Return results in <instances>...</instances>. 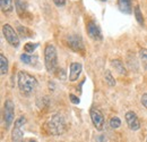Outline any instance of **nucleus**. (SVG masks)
Here are the masks:
<instances>
[{
    "label": "nucleus",
    "mask_w": 147,
    "mask_h": 142,
    "mask_svg": "<svg viewBox=\"0 0 147 142\" xmlns=\"http://www.w3.org/2000/svg\"><path fill=\"white\" fill-rule=\"evenodd\" d=\"M142 104L145 108H147V93H144L142 96Z\"/></svg>",
    "instance_id": "obj_23"
},
{
    "label": "nucleus",
    "mask_w": 147,
    "mask_h": 142,
    "mask_svg": "<svg viewBox=\"0 0 147 142\" xmlns=\"http://www.w3.org/2000/svg\"><path fill=\"white\" fill-rule=\"evenodd\" d=\"M135 16H136V19L139 24H144V17H143V14L140 12L139 6H135Z\"/></svg>",
    "instance_id": "obj_18"
},
{
    "label": "nucleus",
    "mask_w": 147,
    "mask_h": 142,
    "mask_svg": "<svg viewBox=\"0 0 147 142\" xmlns=\"http://www.w3.org/2000/svg\"><path fill=\"white\" fill-rule=\"evenodd\" d=\"M5 123L6 127H9L14 121V104L11 100H6L5 102Z\"/></svg>",
    "instance_id": "obj_8"
},
{
    "label": "nucleus",
    "mask_w": 147,
    "mask_h": 142,
    "mask_svg": "<svg viewBox=\"0 0 147 142\" xmlns=\"http://www.w3.org/2000/svg\"><path fill=\"white\" fill-rule=\"evenodd\" d=\"M87 33H88V36H91L93 40H95V41H101V40H102L101 30H100V27L96 25V23H94V22H90V23L87 24Z\"/></svg>",
    "instance_id": "obj_10"
},
{
    "label": "nucleus",
    "mask_w": 147,
    "mask_h": 142,
    "mask_svg": "<svg viewBox=\"0 0 147 142\" xmlns=\"http://www.w3.org/2000/svg\"><path fill=\"white\" fill-rule=\"evenodd\" d=\"M120 125H121V121L119 119V117H112L110 119V126L112 128H118V127H120Z\"/></svg>",
    "instance_id": "obj_20"
},
{
    "label": "nucleus",
    "mask_w": 147,
    "mask_h": 142,
    "mask_svg": "<svg viewBox=\"0 0 147 142\" xmlns=\"http://www.w3.org/2000/svg\"><path fill=\"white\" fill-rule=\"evenodd\" d=\"M90 114H91L93 124L96 127V130H98V131L103 130V127H104V116H103V114L96 108H92Z\"/></svg>",
    "instance_id": "obj_7"
},
{
    "label": "nucleus",
    "mask_w": 147,
    "mask_h": 142,
    "mask_svg": "<svg viewBox=\"0 0 147 142\" xmlns=\"http://www.w3.org/2000/svg\"><path fill=\"white\" fill-rule=\"evenodd\" d=\"M118 6L122 13L125 14L131 13V0H118Z\"/></svg>",
    "instance_id": "obj_12"
},
{
    "label": "nucleus",
    "mask_w": 147,
    "mask_h": 142,
    "mask_svg": "<svg viewBox=\"0 0 147 142\" xmlns=\"http://www.w3.org/2000/svg\"><path fill=\"white\" fill-rule=\"evenodd\" d=\"M47 130L52 135H60L66 131V122L59 114L53 115L47 123Z\"/></svg>",
    "instance_id": "obj_2"
},
{
    "label": "nucleus",
    "mask_w": 147,
    "mask_h": 142,
    "mask_svg": "<svg viewBox=\"0 0 147 142\" xmlns=\"http://www.w3.org/2000/svg\"><path fill=\"white\" fill-rule=\"evenodd\" d=\"M82 64L79 63H71L70 64V73H69V80L74 82L76 80H78L80 73H82Z\"/></svg>",
    "instance_id": "obj_11"
},
{
    "label": "nucleus",
    "mask_w": 147,
    "mask_h": 142,
    "mask_svg": "<svg viewBox=\"0 0 147 142\" xmlns=\"http://www.w3.org/2000/svg\"><path fill=\"white\" fill-rule=\"evenodd\" d=\"M38 46V43H32V42H27L25 46H24V50L27 53H33V51L35 50Z\"/></svg>",
    "instance_id": "obj_17"
},
{
    "label": "nucleus",
    "mask_w": 147,
    "mask_h": 142,
    "mask_svg": "<svg viewBox=\"0 0 147 142\" xmlns=\"http://www.w3.org/2000/svg\"><path fill=\"white\" fill-rule=\"evenodd\" d=\"M44 61H45L47 71L49 72V73H53L57 70L58 59H57V50H55V46L48 44L45 47V50H44Z\"/></svg>",
    "instance_id": "obj_3"
},
{
    "label": "nucleus",
    "mask_w": 147,
    "mask_h": 142,
    "mask_svg": "<svg viewBox=\"0 0 147 142\" xmlns=\"http://www.w3.org/2000/svg\"><path fill=\"white\" fill-rule=\"evenodd\" d=\"M0 66H1V75H5L8 71V60L3 55H0Z\"/></svg>",
    "instance_id": "obj_16"
},
{
    "label": "nucleus",
    "mask_w": 147,
    "mask_h": 142,
    "mask_svg": "<svg viewBox=\"0 0 147 142\" xmlns=\"http://www.w3.org/2000/svg\"><path fill=\"white\" fill-rule=\"evenodd\" d=\"M30 142H36V141H33V140H31V141H30Z\"/></svg>",
    "instance_id": "obj_25"
},
{
    "label": "nucleus",
    "mask_w": 147,
    "mask_h": 142,
    "mask_svg": "<svg viewBox=\"0 0 147 142\" xmlns=\"http://www.w3.org/2000/svg\"><path fill=\"white\" fill-rule=\"evenodd\" d=\"M53 2H55L58 7H62V6H65L66 0H53Z\"/></svg>",
    "instance_id": "obj_24"
},
{
    "label": "nucleus",
    "mask_w": 147,
    "mask_h": 142,
    "mask_svg": "<svg viewBox=\"0 0 147 142\" xmlns=\"http://www.w3.org/2000/svg\"><path fill=\"white\" fill-rule=\"evenodd\" d=\"M67 44L69 46L70 49H73L74 51L78 53V51H84V43L82 38L77 34H70L67 36Z\"/></svg>",
    "instance_id": "obj_6"
},
{
    "label": "nucleus",
    "mask_w": 147,
    "mask_h": 142,
    "mask_svg": "<svg viewBox=\"0 0 147 142\" xmlns=\"http://www.w3.org/2000/svg\"><path fill=\"white\" fill-rule=\"evenodd\" d=\"M69 99H70V101L75 104V105H78L79 102H80V100H79V98L78 97H76L75 94H69Z\"/></svg>",
    "instance_id": "obj_22"
},
{
    "label": "nucleus",
    "mask_w": 147,
    "mask_h": 142,
    "mask_svg": "<svg viewBox=\"0 0 147 142\" xmlns=\"http://www.w3.org/2000/svg\"><path fill=\"white\" fill-rule=\"evenodd\" d=\"M111 65L117 70V72L119 73V74H126L127 71H126V68H125V66H123V63L121 61V60H118V59H115V60H112V63H111Z\"/></svg>",
    "instance_id": "obj_14"
},
{
    "label": "nucleus",
    "mask_w": 147,
    "mask_h": 142,
    "mask_svg": "<svg viewBox=\"0 0 147 142\" xmlns=\"http://www.w3.org/2000/svg\"><path fill=\"white\" fill-rule=\"evenodd\" d=\"M20 59H22V61L25 63V64L34 65V64L36 63L37 57H32V56H28L27 53H23V55H20Z\"/></svg>",
    "instance_id": "obj_15"
},
{
    "label": "nucleus",
    "mask_w": 147,
    "mask_h": 142,
    "mask_svg": "<svg viewBox=\"0 0 147 142\" xmlns=\"http://www.w3.org/2000/svg\"><path fill=\"white\" fill-rule=\"evenodd\" d=\"M126 122L128 124L129 128L132 130V131H137L139 130L140 127V123H139V119L137 117V115L134 113V111H128L126 114Z\"/></svg>",
    "instance_id": "obj_9"
},
{
    "label": "nucleus",
    "mask_w": 147,
    "mask_h": 142,
    "mask_svg": "<svg viewBox=\"0 0 147 142\" xmlns=\"http://www.w3.org/2000/svg\"><path fill=\"white\" fill-rule=\"evenodd\" d=\"M37 88V81L34 76L28 74L27 72H19L18 73V89L23 94H31Z\"/></svg>",
    "instance_id": "obj_1"
},
{
    "label": "nucleus",
    "mask_w": 147,
    "mask_h": 142,
    "mask_svg": "<svg viewBox=\"0 0 147 142\" xmlns=\"http://www.w3.org/2000/svg\"><path fill=\"white\" fill-rule=\"evenodd\" d=\"M1 10L3 13H10L13 10V0H0Z\"/></svg>",
    "instance_id": "obj_13"
},
{
    "label": "nucleus",
    "mask_w": 147,
    "mask_h": 142,
    "mask_svg": "<svg viewBox=\"0 0 147 142\" xmlns=\"http://www.w3.org/2000/svg\"><path fill=\"white\" fill-rule=\"evenodd\" d=\"M139 56H140V59L147 65V49H140L139 50Z\"/></svg>",
    "instance_id": "obj_21"
},
{
    "label": "nucleus",
    "mask_w": 147,
    "mask_h": 142,
    "mask_svg": "<svg viewBox=\"0 0 147 142\" xmlns=\"http://www.w3.org/2000/svg\"><path fill=\"white\" fill-rule=\"evenodd\" d=\"M26 123V118L24 116H20L19 118L16 119L13 133H11V140L13 142H23V137H24V131L23 127Z\"/></svg>",
    "instance_id": "obj_4"
},
{
    "label": "nucleus",
    "mask_w": 147,
    "mask_h": 142,
    "mask_svg": "<svg viewBox=\"0 0 147 142\" xmlns=\"http://www.w3.org/2000/svg\"><path fill=\"white\" fill-rule=\"evenodd\" d=\"M2 33L5 39L7 40V42L13 46V47H18L19 46V38L17 36V32L9 25V24H5L2 26Z\"/></svg>",
    "instance_id": "obj_5"
},
{
    "label": "nucleus",
    "mask_w": 147,
    "mask_h": 142,
    "mask_svg": "<svg viewBox=\"0 0 147 142\" xmlns=\"http://www.w3.org/2000/svg\"><path fill=\"white\" fill-rule=\"evenodd\" d=\"M105 81L108 82V84H109L110 87H114V85H115V81H114L113 76L111 75L110 71L105 72Z\"/></svg>",
    "instance_id": "obj_19"
}]
</instances>
